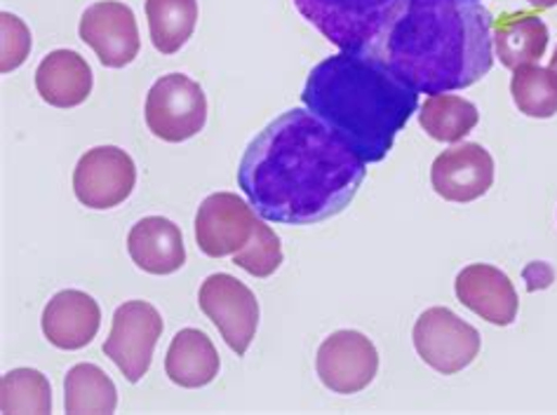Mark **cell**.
Returning a JSON list of instances; mask_svg holds the SVG:
<instances>
[{
    "instance_id": "obj_13",
    "label": "cell",
    "mask_w": 557,
    "mask_h": 415,
    "mask_svg": "<svg viewBox=\"0 0 557 415\" xmlns=\"http://www.w3.org/2000/svg\"><path fill=\"white\" fill-rule=\"evenodd\" d=\"M494 158L485 146L459 143L440 153L431 167V184L447 202L468 204L494 186Z\"/></svg>"
},
{
    "instance_id": "obj_1",
    "label": "cell",
    "mask_w": 557,
    "mask_h": 415,
    "mask_svg": "<svg viewBox=\"0 0 557 415\" xmlns=\"http://www.w3.org/2000/svg\"><path fill=\"white\" fill-rule=\"evenodd\" d=\"M364 165L309 109H292L249 141L238 186L263 221L313 226L354 202L368 176Z\"/></svg>"
},
{
    "instance_id": "obj_20",
    "label": "cell",
    "mask_w": 557,
    "mask_h": 415,
    "mask_svg": "<svg viewBox=\"0 0 557 415\" xmlns=\"http://www.w3.org/2000/svg\"><path fill=\"white\" fill-rule=\"evenodd\" d=\"M151 42L160 54H177L198 24V0H146Z\"/></svg>"
},
{
    "instance_id": "obj_15",
    "label": "cell",
    "mask_w": 557,
    "mask_h": 415,
    "mask_svg": "<svg viewBox=\"0 0 557 415\" xmlns=\"http://www.w3.org/2000/svg\"><path fill=\"white\" fill-rule=\"evenodd\" d=\"M42 334L54 348L83 350L92 343L101 326L99 303L90 293L64 289L48 301L40 317Z\"/></svg>"
},
{
    "instance_id": "obj_10",
    "label": "cell",
    "mask_w": 557,
    "mask_h": 415,
    "mask_svg": "<svg viewBox=\"0 0 557 415\" xmlns=\"http://www.w3.org/2000/svg\"><path fill=\"white\" fill-rule=\"evenodd\" d=\"M315 370L320 382L334 394H358L370 388L379 374L376 345L360 331H334L318 348Z\"/></svg>"
},
{
    "instance_id": "obj_21",
    "label": "cell",
    "mask_w": 557,
    "mask_h": 415,
    "mask_svg": "<svg viewBox=\"0 0 557 415\" xmlns=\"http://www.w3.org/2000/svg\"><path fill=\"white\" fill-rule=\"evenodd\" d=\"M480 121L473 101L459 95H431L419 111V125L440 143H459Z\"/></svg>"
},
{
    "instance_id": "obj_25",
    "label": "cell",
    "mask_w": 557,
    "mask_h": 415,
    "mask_svg": "<svg viewBox=\"0 0 557 415\" xmlns=\"http://www.w3.org/2000/svg\"><path fill=\"white\" fill-rule=\"evenodd\" d=\"M283 261L285 256H283L281 237L275 235L271 226L263 224L261 218H257V226L252 237H249V242L233 254V263L252 277H271L277 268H281Z\"/></svg>"
},
{
    "instance_id": "obj_19",
    "label": "cell",
    "mask_w": 557,
    "mask_h": 415,
    "mask_svg": "<svg viewBox=\"0 0 557 415\" xmlns=\"http://www.w3.org/2000/svg\"><path fill=\"white\" fill-rule=\"evenodd\" d=\"M548 26L534 14L504 20L494 32V50L498 62L516 71L527 64H536L548 50Z\"/></svg>"
},
{
    "instance_id": "obj_26",
    "label": "cell",
    "mask_w": 557,
    "mask_h": 415,
    "mask_svg": "<svg viewBox=\"0 0 557 415\" xmlns=\"http://www.w3.org/2000/svg\"><path fill=\"white\" fill-rule=\"evenodd\" d=\"M32 32H28V26L17 17V14H0V71L10 73L14 68H20L28 59V54H32Z\"/></svg>"
},
{
    "instance_id": "obj_6",
    "label": "cell",
    "mask_w": 557,
    "mask_h": 415,
    "mask_svg": "<svg viewBox=\"0 0 557 415\" xmlns=\"http://www.w3.org/2000/svg\"><path fill=\"white\" fill-rule=\"evenodd\" d=\"M412 340L419 357L443 376H454L471 366L482 348L475 326L443 305L429 307L419 315Z\"/></svg>"
},
{
    "instance_id": "obj_12",
    "label": "cell",
    "mask_w": 557,
    "mask_h": 415,
    "mask_svg": "<svg viewBox=\"0 0 557 415\" xmlns=\"http://www.w3.org/2000/svg\"><path fill=\"white\" fill-rule=\"evenodd\" d=\"M257 226L255 206L233 192H212L198 206L196 244L205 256L224 259L240 251Z\"/></svg>"
},
{
    "instance_id": "obj_4",
    "label": "cell",
    "mask_w": 557,
    "mask_h": 415,
    "mask_svg": "<svg viewBox=\"0 0 557 415\" xmlns=\"http://www.w3.org/2000/svg\"><path fill=\"white\" fill-rule=\"evenodd\" d=\"M144 117L156 139L182 143L200 135L208 123V97L194 78L168 73L146 95Z\"/></svg>"
},
{
    "instance_id": "obj_9",
    "label": "cell",
    "mask_w": 557,
    "mask_h": 415,
    "mask_svg": "<svg viewBox=\"0 0 557 415\" xmlns=\"http://www.w3.org/2000/svg\"><path fill=\"white\" fill-rule=\"evenodd\" d=\"M135 184V160L119 146L90 148L73 169V192L87 210H113L132 196Z\"/></svg>"
},
{
    "instance_id": "obj_23",
    "label": "cell",
    "mask_w": 557,
    "mask_h": 415,
    "mask_svg": "<svg viewBox=\"0 0 557 415\" xmlns=\"http://www.w3.org/2000/svg\"><path fill=\"white\" fill-rule=\"evenodd\" d=\"M510 95L522 115L548 121L557 115V73L539 64L520 66L512 71Z\"/></svg>"
},
{
    "instance_id": "obj_17",
    "label": "cell",
    "mask_w": 557,
    "mask_h": 415,
    "mask_svg": "<svg viewBox=\"0 0 557 415\" xmlns=\"http://www.w3.org/2000/svg\"><path fill=\"white\" fill-rule=\"evenodd\" d=\"M36 90L54 109H76L92 95V68L73 50H54L36 68Z\"/></svg>"
},
{
    "instance_id": "obj_22",
    "label": "cell",
    "mask_w": 557,
    "mask_h": 415,
    "mask_svg": "<svg viewBox=\"0 0 557 415\" xmlns=\"http://www.w3.org/2000/svg\"><path fill=\"white\" fill-rule=\"evenodd\" d=\"M66 413H115L119 390L115 382L97 364H76L64 378Z\"/></svg>"
},
{
    "instance_id": "obj_2",
    "label": "cell",
    "mask_w": 557,
    "mask_h": 415,
    "mask_svg": "<svg viewBox=\"0 0 557 415\" xmlns=\"http://www.w3.org/2000/svg\"><path fill=\"white\" fill-rule=\"evenodd\" d=\"M492 28L478 0H398L364 50L419 95H445L492 71Z\"/></svg>"
},
{
    "instance_id": "obj_18",
    "label": "cell",
    "mask_w": 557,
    "mask_h": 415,
    "mask_svg": "<svg viewBox=\"0 0 557 415\" xmlns=\"http://www.w3.org/2000/svg\"><path fill=\"white\" fill-rule=\"evenodd\" d=\"M222 368V360L210 336L200 329H182L172 338L165 374L168 378L186 390H198L210 385Z\"/></svg>"
},
{
    "instance_id": "obj_3",
    "label": "cell",
    "mask_w": 557,
    "mask_h": 415,
    "mask_svg": "<svg viewBox=\"0 0 557 415\" xmlns=\"http://www.w3.org/2000/svg\"><path fill=\"white\" fill-rule=\"evenodd\" d=\"M301 101L364 162H381L417 113L419 92L368 50H350L309 73Z\"/></svg>"
},
{
    "instance_id": "obj_28",
    "label": "cell",
    "mask_w": 557,
    "mask_h": 415,
    "mask_svg": "<svg viewBox=\"0 0 557 415\" xmlns=\"http://www.w3.org/2000/svg\"><path fill=\"white\" fill-rule=\"evenodd\" d=\"M550 68L557 73V48H555V52H553V56H550Z\"/></svg>"
},
{
    "instance_id": "obj_7",
    "label": "cell",
    "mask_w": 557,
    "mask_h": 415,
    "mask_svg": "<svg viewBox=\"0 0 557 415\" xmlns=\"http://www.w3.org/2000/svg\"><path fill=\"white\" fill-rule=\"evenodd\" d=\"M198 305L222 334L226 345L243 357L259 326V301L252 289L228 273H214L200 285Z\"/></svg>"
},
{
    "instance_id": "obj_16",
    "label": "cell",
    "mask_w": 557,
    "mask_h": 415,
    "mask_svg": "<svg viewBox=\"0 0 557 415\" xmlns=\"http://www.w3.org/2000/svg\"><path fill=\"white\" fill-rule=\"evenodd\" d=\"M127 254L144 273L158 277L172 275L186 263L184 235L165 216H146L127 235Z\"/></svg>"
},
{
    "instance_id": "obj_8",
    "label": "cell",
    "mask_w": 557,
    "mask_h": 415,
    "mask_svg": "<svg viewBox=\"0 0 557 415\" xmlns=\"http://www.w3.org/2000/svg\"><path fill=\"white\" fill-rule=\"evenodd\" d=\"M163 336V317L146 301H127L113 313L104 354L119 366L125 380L139 382L149 374L153 350Z\"/></svg>"
},
{
    "instance_id": "obj_14",
    "label": "cell",
    "mask_w": 557,
    "mask_h": 415,
    "mask_svg": "<svg viewBox=\"0 0 557 415\" xmlns=\"http://www.w3.org/2000/svg\"><path fill=\"white\" fill-rule=\"evenodd\" d=\"M454 293L463 307L494 326H510L518 317V291L510 277L490 263H473L454 279Z\"/></svg>"
},
{
    "instance_id": "obj_11",
    "label": "cell",
    "mask_w": 557,
    "mask_h": 415,
    "mask_svg": "<svg viewBox=\"0 0 557 415\" xmlns=\"http://www.w3.org/2000/svg\"><path fill=\"white\" fill-rule=\"evenodd\" d=\"M81 40L92 48L99 62L109 68H125L139 54V26L129 5L121 0H99L81 17Z\"/></svg>"
},
{
    "instance_id": "obj_24",
    "label": "cell",
    "mask_w": 557,
    "mask_h": 415,
    "mask_svg": "<svg viewBox=\"0 0 557 415\" xmlns=\"http://www.w3.org/2000/svg\"><path fill=\"white\" fill-rule=\"evenodd\" d=\"M0 411L52 413V388L48 376L36 368H12L0 378Z\"/></svg>"
},
{
    "instance_id": "obj_27",
    "label": "cell",
    "mask_w": 557,
    "mask_h": 415,
    "mask_svg": "<svg viewBox=\"0 0 557 415\" xmlns=\"http://www.w3.org/2000/svg\"><path fill=\"white\" fill-rule=\"evenodd\" d=\"M527 3L539 8V10H550L557 5V0H527Z\"/></svg>"
},
{
    "instance_id": "obj_5",
    "label": "cell",
    "mask_w": 557,
    "mask_h": 415,
    "mask_svg": "<svg viewBox=\"0 0 557 415\" xmlns=\"http://www.w3.org/2000/svg\"><path fill=\"white\" fill-rule=\"evenodd\" d=\"M398 0H295L301 17L342 52L364 50Z\"/></svg>"
}]
</instances>
